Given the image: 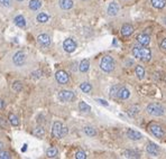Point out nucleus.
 <instances>
[{
	"label": "nucleus",
	"mask_w": 166,
	"mask_h": 159,
	"mask_svg": "<svg viewBox=\"0 0 166 159\" xmlns=\"http://www.w3.org/2000/svg\"><path fill=\"white\" fill-rule=\"evenodd\" d=\"M100 68L106 73H110L115 70V60L111 56H104L100 62Z\"/></svg>",
	"instance_id": "20e7f679"
},
{
	"label": "nucleus",
	"mask_w": 166,
	"mask_h": 159,
	"mask_svg": "<svg viewBox=\"0 0 166 159\" xmlns=\"http://www.w3.org/2000/svg\"><path fill=\"white\" fill-rule=\"evenodd\" d=\"M146 111L148 114L154 117H161L164 115L166 112V109L161 103H150L146 107Z\"/></svg>",
	"instance_id": "f03ea898"
},
{
	"label": "nucleus",
	"mask_w": 166,
	"mask_h": 159,
	"mask_svg": "<svg viewBox=\"0 0 166 159\" xmlns=\"http://www.w3.org/2000/svg\"><path fill=\"white\" fill-rule=\"evenodd\" d=\"M12 89H14L16 92H20L23 90V85H21L20 82H15V83L12 84Z\"/></svg>",
	"instance_id": "473e14b6"
},
{
	"label": "nucleus",
	"mask_w": 166,
	"mask_h": 159,
	"mask_svg": "<svg viewBox=\"0 0 166 159\" xmlns=\"http://www.w3.org/2000/svg\"><path fill=\"white\" fill-rule=\"evenodd\" d=\"M48 19H49V16H48L47 14H45V12H40V14H38L37 15V21L38 23H46V21H48Z\"/></svg>",
	"instance_id": "b1692460"
},
{
	"label": "nucleus",
	"mask_w": 166,
	"mask_h": 159,
	"mask_svg": "<svg viewBox=\"0 0 166 159\" xmlns=\"http://www.w3.org/2000/svg\"><path fill=\"white\" fill-rule=\"evenodd\" d=\"M120 11V6L118 5V2L116 1H111L110 4L108 5L107 12L109 16H117Z\"/></svg>",
	"instance_id": "39448f33"
},
{
	"label": "nucleus",
	"mask_w": 166,
	"mask_h": 159,
	"mask_svg": "<svg viewBox=\"0 0 166 159\" xmlns=\"http://www.w3.org/2000/svg\"><path fill=\"white\" fill-rule=\"evenodd\" d=\"M12 61H14V63L15 65L17 66H23L26 62V55H25L24 52H17L14 57H12Z\"/></svg>",
	"instance_id": "6e6552de"
},
{
	"label": "nucleus",
	"mask_w": 166,
	"mask_h": 159,
	"mask_svg": "<svg viewBox=\"0 0 166 159\" xmlns=\"http://www.w3.org/2000/svg\"><path fill=\"white\" fill-rule=\"evenodd\" d=\"M84 132L85 135L89 136V137H94L97 135V130H95L93 127H85L84 128Z\"/></svg>",
	"instance_id": "c85d7f7f"
},
{
	"label": "nucleus",
	"mask_w": 166,
	"mask_h": 159,
	"mask_svg": "<svg viewBox=\"0 0 166 159\" xmlns=\"http://www.w3.org/2000/svg\"><path fill=\"white\" fill-rule=\"evenodd\" d=\"M89 68H90V62H89V60H82V61H81L80 66H79L80 72L85 73V72L89 71Z\"/></svg>",
	"instance_id": "aec40b11"
},
{
	"label": "nucleus",
	"mask_w": 166,
	"mask_h": 159,
	"mask_svg": "<svg viewBox=\"0 0 166 159\" xmlns=\"http://www.w3.org/2000/svg\"><path fill=\"white\" fill-rule=\"evenodd\" d=\"M35 135L37 136V137H43V136L45 135V129H44V128H42V127L36 128Z\"/></svg>",
	"instance_id": "2f4dec72"
},
{
	"label": "nucleus",
	"mask_w": 166,
	"mask_h": 159,
	"mask_svg": "<svg viewBox=\"0 0 166 159\" xmlns=\"http://www.w3.org/2000/svg\"><path fill=\"white\" fill-rule=\"evenodd\" d=\"M15 24L18 26V27H25L26 26V20L21 15H18V16L15 17Z\"/></svg>",
	"instance_id": "4be33fe9"
},
{
	"label": "nucleus",
	"mask_w": 166,
	"mask_h": 159,
	"mask_svg": "<svg viewBox=\"0 0 166 159\" xmlns=\"http://www.w3.org/2000/svg\"><path fill=\"white\" fill-rule=\"evenodd\" d=\"M0 127L6 128V120H5L2 117H0Z\"/></svg>",
	"instance_id": "e433bc0d"
},
{
	"label": "nucleus",
	"mask_w": 166,
	"mask_h": 159,
	"mask_svg": "<svg viewBox=\"0 0 166 159\" xmlns=\"http://www.w3.org/2000/svg\"><path fill=\"white\" fill-rule=\"evenodd\" d=\"M55 79L59 84H63L64 85V84H66L69 82L70 77H69V75H67V73L65 71H57L55 74Z\"/></svg>",
	"instance_id": "9d476101"
},
{
	"label": "nucleus",
	"mask_w": 166,
	"mask_h": 159,
	"mask_svg": "<svg viewBox=\"0 0 166 159\" xmlns=\"http://www.w3.org/2000/svg\"><path fill=\"white\" fill-rule=\"evenodd\" d=\"M135 72H136V75H137V77H138L139 80H142L145 77V70H144V67L140 66V65L136 66Z\"/></svg>",
	"instance_id": "5701e85b"
},
{
	"label": "nucleus",
	"mask_w": 166,
	"mask_h": 159,
	"mask_svg": "<svg viewBox=\"0 0 166 159\" xmlns=\"http://www.w3.org/2000/svg\"><path fill=\"white\" fill-rule=\"evenodd\" d=\"M150 2L156 9H163L166 6V0H150Z\"/></svg>",
	"instance_id": "6ab92c4d"
},
{
	"label": "nucleus",
	"mask_w": 166,
	"mask_h": 159,
	"mask_svg": "<svg viewBox=\"0 0 166 159\" xmlns=\"http://www.w3.org/2000/svg\"><path fill=\"white\" fill-rule=\"evenodd\" d=\"M136 39H137V43L139 45H142V46H148L150 43V37L147 34H140V35L137 36Z\"/></svg>",
	"instance_id": "ddd939ff"
},
{
	"label": "nucleus",
	"mask_w": 166,
	"mask_h": 159,
	"mask_svg": "<svg viewBox=\"0 0 166 159\" xmlns=\"http://www.w3.org/2000/svg\"><path fill=\"white\" fill-rule=\"evenodd\" d=\"M12 0H0V4L5 6V7H9L10 5H11Z\"/></svg>",
	"instance_id": "c9c22d12"
},
{
	"label": "nucleus",
	"mask_w": 166,
	"mask_h": 159,
	"mask_svg": "<svg viewBox=\"0 0 166 159\" xmlns=\"http://www.w3.org/2000/svg\"><path fill=\"white\" fill-rule=\"evenodd\" d=\"M17 1H23V0H17Z\"/></svg>",
	"instance_id": "37998d69"
},
{
	"label": "nucleus",
	"mask_w": 166,
	"mask_h": 159,
	"mask_svg": "<svg viewBox=\"0 0 166 159\" xmlns=\"http://www.w3.org/2000/svg\"><path fill=\"white\" fill-rule=\"evenodd\" d=\"M149 129H150V132H152V133H153L156 138L162 139L163 137L165 136V131H164V129H163L161 126H157V124H152V126L149 127Z\"/></svg>",
	"instance_id": "423d86ee"
},
{
	"label": "nucleus",
	"mask_w": 166,
	"mask_h": 159,
	"mask_svg": "<svg viewBox=\"0 0 166 159\" xmlns=\"http://www.w3.org/2000/svg\"><path fill=\"white\" fill-rule=\"evenodd\" d=\"M59 99L63 102H69L74 99V93L72 91H67V90H63L59 93Z\"/></svg>",
	"instance_id": "1a4fd4ad"
},
{
	"label": "nucleus",
	"mask_w": 166,
	"mask_h": 159,
	"mask_svg": "<svg viewBox=\"0 0 166 159\" xmlns=\"http://www.w3.org/2000/svg\"><path fill=\"white\" fill-rule=\"evenodd\" d=\"M79 109H80V111H82V112L91 111V107H90L88 103H85V102H83V101H81L79 103Z\"/></svg>",
	"instance_id": "bb28decb"
},
{
	"label": "nucleus",
	"mask_w": 166,
	"mask_h": 159,
	"mask_svg": "<svg viewBox=\"0 0 166 159\" xmlns=\"http://www.w3.org/2000/svg\"><path fill=\"white\" fill-rule=\"evenodd\" d=\"M130 96V91L127 88L123 86V88H119L118 93H117V98H119L120 100H127Z\"/></svg>",
	"instance_id": "2eb2a0df"
},
{
	"label": "nucleus",
	"mask_w": 166,
	"mask_h": 159,
	"mask_svg": "<svg viewBox=\"0 0 166 159\" xmlns=\"http://www.w3.org/2000/svg\"><path fill=\"white\" fill-rule=\"evenodd\" d=\"M63 48L66 53H73L76 49V43L72 38H67V39L64 40Z\"/></svg>",
	"instance_id": "0eeeda50"
},
{
	"label": "nucleus",
	"mask_w": 166,
	"mask_h": 159,
	"mask_svg": "<svg viewBox=\"0 0 166 159\" xmlns=\"http://www.w3.org/2000/svg\"><path fill=\"white\" fill-rule=\"evenodd\" d=\"M138 112H139V108L131 107V108H129V110H128V114L130 115V117H135Z\"/></svg>",
	"instance_id": "c756f323"
},
{
	"label": "nucleus",
	"mask_w": 166,
	"mask_h": 159,
	"mask_svg": "<svg viewBox=\"0 0 166 159\" xmlns=\"http://www.w3.org/2000/svg\"><path fill=\"white\" fill-rule=\"evenodd\" d=\"M46 155H47L48 158H55L56 156L59 155V150H57L56 148L52 147V148H49V149L47 150V152H46Z\"/></svg>",
	"instance_id": "cd10ccee"
},
{
	"label": "nucleus",
	"mask_w": 166,
	"mask_h": 159,
	"mask_svg": "<svg viewBox=\"0 0 166 159\" xmlns=\"http://www.w3.org/2000/svg\"><path fill=\"white\" fill-rule=\"evenodd\" d=\"M80 89H81V91H83L84 93H89V92L92 90V85L90 83H88V82H84V83L80 84Z\"/></svg>",
	"instance_id": "a878e982"
},
{
	"label": "nucleus",
	"mask_w": 166,
	"mask_h": 159,
	"mask_svg": "<svg viewBox=\"0 0 166 159\" xmlns=\"http://www.w3.org/2000/svg\"><path fill=\"white\" fill-rule=\"evenodd\" d=\"M37 42H38V44L42 45L43 47H48L49 45H51V37L47 35V34H40L38 35L37 37Z\"/></svg>",
	"instance_id": "f8f14e48"
},
{
	"label": "nucleus",
	"mask_w": 166,
	"mask_h": 159,
	"mask_svg": "<svg viewBox=\"0 0 166 159\" xmlns=\"http://www.w3.org/2000/svg\"><path fill=\"white\" fill-rule=\"evenodd\" d=\"M1 149H2V142H0V151H1Z\"/></svg>",
	"instance_id": "79ce46f5"
},
{
	"label": "nucleus",
	"mask_w": 166,
	"mask_h": 159,
	"mask_svg": "<svg viewBox=\"0 0 166 159\" xmlns=\"http://www.w3.org/2000/svg\"><path fill=\"white\" fill-rule=\"evenodd\" d=\"M67 132H69L67 128L63 127V124L61 123V122H59V121L54 122L53 128H52V135H53L54 138H59V139L64 138L67 135Z\"/></svg>",
	"instance_id": "7ed1b4c3"
},
{
	"label": "nucleus",
	"mask_w": 166,
	"mask_h": 159,
	"mask_svg": "<svg viewBox=\"0 0 166 159\" xmlns=\"http://www.w3.org/2000/svg\"><path fill=\"white\" fill-rule=\"evenodd\" d=\"M161 48L164 49V51H166V38L165 39H163V42L161 43Z\"/></svg>",
	"instance_id": "4c0bfd02"
},
{
	"label": "nucleus",
	"mask_w": 166,
	"mask_h": 159,
	"mask_svg": "<svg viewBox=\"0 0 166 159\" xmlns=\"http://www.w3.org/2000/svg\"><path fill=\"white\" fill-rule=\"evenodd\" d=\"M8 120H9V122H10V123H11L14 127H17V126L19 124V120H18V118H17V117L14 114V113H9Z\"/></svg>",
	"instance_id": "393cba45"
},
{
	"label": "nucleus",
	"mask_w": 166,
	"mask_h": 159,
	"mask_svg": "<svg viewBox=\"0 0 166 159\" xmlns=\"http://www.w3.org/2000/svg\"><path fill=\"white\" fill-rule=\"evenodd\" d=\"M75 158L76 159H85L87 158V154H85L83 150L76 151V154H75Z\"/></svg>",
	"instance_id": "7c9ffc66"
},
{
	"label": "nucleus",
	"mask_w": 166,
	"mask_h": 159,
	"mask_svg": "<svg viewBox=\"0 0 166 159\" xmlns=\"http://www.w3.org/2000/svg\"><path fill=\"white\" fill-rule=\"evenodd\" d=\"M59 5L63 10H70L73 7L74 2H73V0H59Z\"/></svg>",
	"instance_id": "f3484780"
},
{
	"label": "nucleus",
	"mask_w": 166,
	"mask_h": 159,
	"mask_svg": "<svg viewBox=\"0 0 166 159\" xmlns=\"http://www.w3.org/2000/svg\"><path fill=\"white\" fill-rule=\"evenodd\" d=\"M5 108V103H4V101L2 100H0V110H2Z\"/></svg>",
	"instance_id": "ea45409f"
},
{
	"label": "nucleus",
	"mask_w": 166,
	"mask_h": 159,
	"mask_svg": "<svg viewBox=\"0 0 166 159\" xmlns=\"http://www.w3.org/2000/svg\"><path fill=\"white\" fill-rule=\"evenodd\" d=\"M127 137L132 141H137V140L142 139V133L136 131V130H132V129H128L127 130Z\"/></svg>",
	"instance_id": "4468645a"
},
{
	"label": "nucleus",
	"mask_w": 166,
	"mask_h": 159,
	"mask_svg": "<svg viewBox=\"0 0 166 159\" xmlns=\"http://www.w3.org/2000/svg\"><path fill=\"white\" fill-rule=\"evenodd\" d=\"M0 159H10V154L8 151H0Z\"/></svg>",
	"instance_id": "72a5a7b5"
},
{
	"label": "nucleus",
	"mask_w": 166,
	"mask_h": 159,
	"mask_svg": "<svg viewBox=\"0 0 166 159\" xmlns=\"http://www.w3.org/2000/svg\"><path fill=\"white\" fill-rule=\"evenodd\" d=\"M28 6H29V8L32 9V10L36 11V10H38L42 7V1L40 0H30Z\"/></svg>",
	"instance_id": "412c9836"
},
{
	"label": "nucleus",
	"mask_w": 166,
	"mask_h": 159,
	"mask_svg": "<svg viewBox=\"0 0 166 159\" xmlns=\"http://www.w3.org/2000/svg\"><path fill=\"white\" fill-rule=\"evenodd\" d=\"M163 24H164V25H165V26H166V17H164V18H163Z\"/></svg>",
	"instance_id": "a19ab883"
},
{
	"label": "nucleus",
	"mask_w": 166,
	"mask_h": 159,
	"mask_svg": "<svg viewBox=\"0 0 166 159\" xmlns=\"http://www.w3.org/2000/svg\"><path fill=\"white\" fill-rule=\"evenodd\" d=\"M120 32H121V35L123 36L128 37V36H130L131 34L134 33V27H132L130 24H125V25H123Z\"/></svg>",
	"instance_id": "dca6fc26"
},
{
	"label": "nucleus",
	"mask_w": 166,
	"mask_h": 159,
	"mask_svg": "<svg viewBox=\"0 0 166 159\" xmlns=\"http://www.w3.org/2000/svg\"><path fill=\"white\" fill-rule=\"evenodd\" d=\"M132 55L134 57L138 58L140 61H145L148 62L152 58V51L149 48H147L146 46H135L132 48Z\"/></svg>",
	"instance_id": "f257e3e1"
},
{
	"label": "nucleus",
	"mask_w": 166,
	"mask_h": 159,
	"mask_svg": "<svg viewBox=\"0 0 166 159\" xmlns=\"http://www.w3.org/2000/svg\"><path fill=\"white\" fill-rule=\"evenodd\" d=\"M98 102H99L100 104H103V105H108V102H106L104 100H101V99H99V100H97Z\"/></svg>",
	"instance_id": "58836bf2"
},
{
	"label": "nucleus",
	"mask_w": 166,
	"mask_h": 159,
	"mask_svg": "<svg viewBox=\"0 0 166 159\" xmlns=\"http://www.w3.org/2000/svg\"><path fill=\"white\" fill-rule=\"evenodd\" d=\"M123 157L126 158H140V154L138 151H135V150H126L123 151Z\"/></svg>",
	"instance_id": "a211bd4d"
},
{
	"label": "nucleus",
	"mask_w": 166,
	"mask_h": 159,
	"mask_svg": "<svg viewBox=\"0 0 166 159\" xmlns=\"http://www.w3.org/2000/svg\"><path fill=\"white\" fill-rule=\"evenodd\" d=\"M118 90H119V86H118V85H115V86H112V88H111V91H110V95L111 96H117Z\"/></svg>",
	"instance_id": "f704fd0d"
},
{
	"label": "nucleus",
	"mask_w": 166,
	"mask_h": 159,
	"mask_svg": "<svg viewBox=\"0 0 166 159\" xmlns=\"http://www.w3.org/2000/svg\"><path fill=\"white\" fill-rule=\"evenodd\" d=\"M146 151L148 152V155L156 157L159 154V147H158L156 143L154 142H148L146 146Z\"/></svg>",
	"instance_id": "9b49d317"
}]
</instances>
